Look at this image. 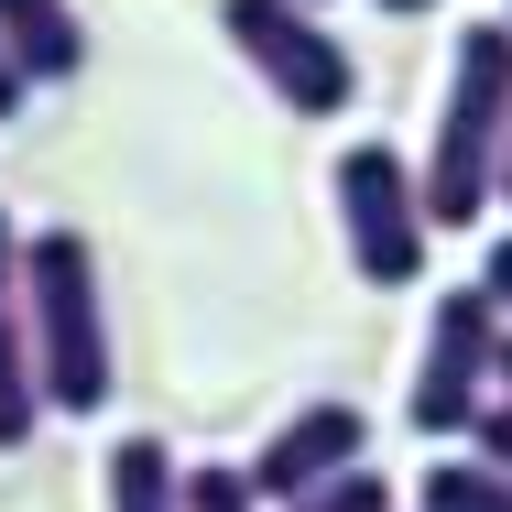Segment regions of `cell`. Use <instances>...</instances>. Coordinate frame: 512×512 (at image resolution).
<instances>
[{
	"instance_id": "obj_6",
	"label": "cell",
	"mask_w": 512,
	"mask_h": 512,
	"mask_svg": "<svg viewBox=\"0 0 512 512\" xmlns=\"http://www.w3.org/2000/svg\"><path fill=\"white\" fill-rule=\"evenodd\" d=\"M360 447H371V425H360V404H295L273 436H262V458H251V502L262 512H284V502H306V491H327V480H349L360 469Z\"/></svg>"
},
{
	"instance_id": "obj_3",
	"label": "cell",
	"mask_w": 512,
	"mask_h": 512,
	"mask_svg": "<svg viewBox=\"0 0 512 512\" xmlns=\"http://www.w3.org/2000/svg\"><path fill=\"white\" fill-rule=\"evenodd\" d=\"M502 338H512V316L480 284H447L425 306V360H414V382H404L414 436H469L480 414L502 404Z\"/></svg>"
},
{
	"instance_id": "obj_17",
	"label": "cell",
	"mask_w": 512,
	"mask_h": 512,
	"mask_svg": "<svg viewBox=\"0 0 512 512\" xmlns=\"http://www.w3.org/2000/svg\"><path fill=\"white\" fill-rule=\"evenodd\" d=\"M502 393H512V338H502Z\"/></svg>"
},
{
	"instance_id": "obj_9",
	"label": "cell",
	"mask_w": 512,
	"mask_h": 512,
	"mask_svg": "<svg viewBox=\"0 0 512 512\" xmlns=\"http://www.w3.org/2000/svg\"><path fill=\"white\" fill-rule=\"evenodd\" d=\"M44 371H33V327H22V295H0V458L11 447H33V425H44Z\"/></svg>"
},
{
	"instance_id": "obj_4",
	"label": "cell",
	"mask_w": 512,
	"mask_h": 512,
	"mask_svg": "<svg viewBox=\"0 0 512 512\" xmlns=\"http://www.w3.org/2000/svg\"><path fill=\"white\" fill-rule=\"evenodd\" d=\"M218 33L240 44V66L273 88V109H295V120H338V109L360 99V66H349V44L316 22V0H218Z\"/></svg>"
},
{
	"instance_id": "obj_2",
	"label": "cell",
	"mask_w": 512,
	"mask_h": 512,
	"mask_svg": "<svg viewBox=\"0 0 512 512\" xmlns=\"http://www.w3.org/2000/svg\"><path fill=\"white\" fill-rule=\"evenodd\" d=\"M22 327H33V371L55 414L109 404V306H99V251L77 229H33L22 240Z\"/></svg>"
},
{
	"instance_id": "obj_18",
	"label": "cell",
	"mask_w": 512,
	"mask_h": 512,
	"mask_svg": "<svg viewBox=\"0 0 512 512\" xmlns=\"http://www.w3.org/2000/svg\"><path fill=\"white\" fill-rule=\"evenodd\" d=\"M502 197H512V153H502Z\"/></svg>"
},
{
	"instance_id": "obj_14",
	"label": "cell",
	"mask_w": 512,
	"mask_h": 512,
	"mask_svg": "<svg viewBox=\"0 0 512 512\" xmlns=\"http://www.w3.org/2000/svg\"><path fill=\"white\" fill-rule=\"evenodd\" d=\"M0 295H22V229L0 218Z\"/></svg>"
},
{
	"instance_id": "obj_5",
	"label": "cell",
	"mask_w": 512,
	"mask_h": 512,
	"mask_svg": "<svg viewBox=\"0 0 512 512\" xmlns=\"http://www.w3.org/2000/svg\"><path fill=\"white\" fill-rule=\"evenodd\" d=\"M338 251L382 295H404L425 273V186H414V164L393 142H349L338 153Z\"/></svg>"
},
{
	"instance_id": "obj_12",
	"label": "cell",
	"mask_w": 512,
	"mask_h": 512,
	"mask_svg": "<svg viewBox=\"0 0 512 512\" xmlns=\"http://www.w3.org/2000/svg\"><path fill=\"white\" fill-rule=\"evenodd\" d=\"M186 512H262L251 502V469H218V458L186 469Z\"/></svg>"
},
{
	"instance_id": "obj_13",
	"label": "cell",
	"mask_w": 512,
	"mask_h": 512,
	"mask_svg": "<svg viewBox=\"0 0 512 512\" xmlns=\"http://www.w3.org/2000/svg\"><path fill=\"white\" fill-rule=\"evenodd\" d=\"M480 295H491V306L512 316V229H502V240H491V251H480Z\"/></svg>"
},
{
	"instance_id": "obj_11",
	"label": "cell",
	"mask_w": 512,
	"mask_h": 512,
	"mask_svg": "<svg viewBox=\"0 0 512 512\" xmlns=\"http://www.w3.org/2000/svg\"><path fill=\"white\" fill-rule=\"evenodd\" d=\"M284 512H404V502H393L382 469H349V480H327V491H306V502H284Z\"/></svg>"
},
{
	"instance_id": "obj_15",
	"label": "cell",
	"mask_w": 512,
	"mask_h": 512,
	"mask_svg": "<svg viewBox=\"0 0 512 512\" xmlns=\"http://www.w3.org/2000/svg\"><path fill=\"white\" fill-rule=\"evenodd\" d=\"M33 99V88H22V66H11V55H0V120H11V109Z\"/></svg>"
},
{
	"instance_id": "obj_7",
	"label": "cell",
	"mask_w": 512,
	"mask_h": 512,
	"mask_svg": "<svg viewBox=\"0 0 512 512\" xmlns=\"http://www.w3.org/2000/svg\"><path fill=\"white\" fill-rule=\"evenodd\" d=\"M0 55L22 66V88H77V77H88V22H77V0H0Z\"/></svg>"
},
{
	"instance_id": "obj_8",
	"label": "cell",
	"mask_w": 512,
	"mask_h": 512,
	"mask_svg": "<svg viewBox=\"0 0 512 512\" xmlns=\"http://www.w3.org/2000/svg\"><path fill=\"white\" fill-rule=\"evenodd\" d=\"M109 512H186V469H175V447L153 425H131L109 447Z\"/></svg>"
},
{
	"instance_id": "obj_16",
	"label": "cell",
	"mask_w": 512,
	"mask_h": 512,
	"mask_svg": "<svg viewBox=\"0 0 512 512\" xmlns=\"http://www.w3.org/2000/svg\"><path fill=\"white\" fill-rule=\"evenodd\" d=\"M382 11H436V0H382Z\"/></svg>"
},
{
	"instance_id": "obj_10",
	"label": "cell",
	"mask_w": 512,
	"mask_h": 512,
	"mask_svg": "<svg viewBox=\"0 0 512 512\" xmlns=\"http://www.w3.org/2000/svg\"><path fill=\"white\" fill-rule=\"evenodd\" d=\"M414 512H512V469H491L480 447L469 458H436L425 491H414Z\"/></svg>"
},
{
	"instance_id": "obj_19",
	"label": "cell",
	"mask_w": 512,
	"mask_h": 512,
	"mask_svg": "<svg viewBox=\"0 0 512 512\" xmlns=\"http://www.w3.org/2000/svg\"><path fill=\"white\" fill-rule=\"evenodd\" d=\"M502 22H512V11H502Z\"/></svg>"
},
{
	"instance_id": "obj_1",
	"label": "cell",
	"mask_w": 512,
	"mask_h": 512,
	"mask_svg": "<svg viewBox=\"0 0 512 512\" xmlns=\"http://www.w3.org/2000/svg\"><path fill=\"white\" fill-rule=\"evenodd\" d=\"M502 153H512V22H469L447 55V99L425 131V229H469L502 197Z\"/></svg>"
}]
</instances>
